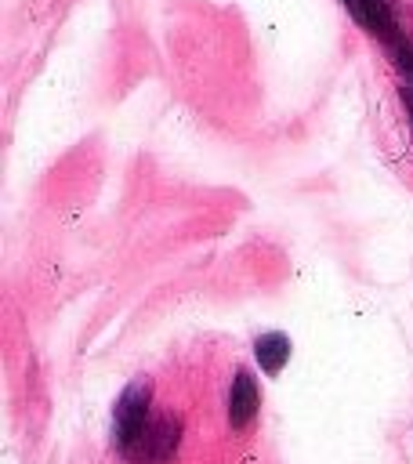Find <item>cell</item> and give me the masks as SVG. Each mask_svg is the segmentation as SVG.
Instances as JSON below:
<instances>
[{
	"instance_id": "cell-6",
	"label": "cell",
	"mask_w": 413,
	"mask_h": 464,
	"mask_svg": "<svg viewBox=\"0 0 413 464\" xmlns=\"http://www.w3.org/2000/svg\"><path fill=\"white\" fill-rule=\"evenodd\" d=\"M402 98H406V109L413 116V83H402Z\"/></svg>"
},
{
	"instance_id": "cell-3",
	"label": "cell",
	"mask_w": 413,
	"mask_h": 464,
	"mask_svg": "<svg viewBox=\"0 0 413 464\" xmlns=\"http://www.w3.org/2000/svg\"><path fill=\"white\" fill-rule=\"evenodd\" d=\"M257 402H261V388H257L254 373L239 370L232 377V388H228V420H232V428H246L250 417L257 413Z\"/></svg>"
},
{
	"instance_id": "cell-2",
	"label": "cell",
	"mask_w": 413,
	"mask_h": 464,
	"mask_svg": "<svg viewBox=\"0 0 413 464\" xmlns=\"http://www.w3.org/2000/svg\"><path fill=\"white\" fill-rule=\"evenodd\" d=\"M149 413H152V381H149V377H134V381L120 392L116 406H112V439H116V450H120V453H123V450L130 446V439L145 428Z\"/></svg>"
},
{
	"instance_id": "cell-4",
	"label": "cell",
	"mask_w": 413,
	"mask_h": 464,
	"mask_svg": "<svg viewBox=\"0 0 413 464\" xmlns=\"http://www.w3.org/2000/svg\"><path fill=\"white\" fill-rule=\"evenodd\" d=\"M348 4V11L370 29V33H377L384 44H391L395 36H399V29H395V22H391V4L388 0H344Z\"/></svg>"
},
{
	"instance_id": "cell-5",
	"label": "cell",
	"mask_w": 413,
	"mask_h": 464,
	"mask_svg": "<svg viewBox=\"0 0 413 464\" xmlns=\"http://www.w3.org/2000/svg\"><path fill=\"white\" fill-rule=\"evenodd\" d=\"M254 355H257V362H261V370L268 373V377H275L283 366H286V359H290V337L286 334H261L257 337V344H254Z\"/></svg>"
},
{
	"instance_id": "cell-1",
	"label": "cell",
	"mask_w": 413,
	"mask_h": 464,
	"mask_svg": "<svg viewBox=\"0 0 413 464\" xmlns=\"http://www.w3.org/2000/svg\"><path fill=\"white\" fill-rule=\"evenodd\" d=\"M178 439H181V424L178 417L170 413H149L145 428L130 439V446L123 450L127 460L134 464H167L178 450Z\"/></svg>"
}]
</instances>
